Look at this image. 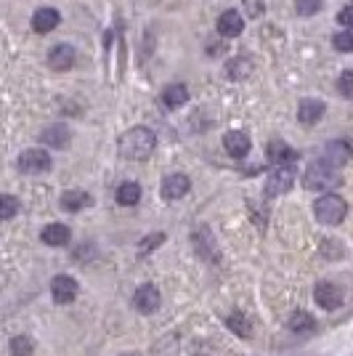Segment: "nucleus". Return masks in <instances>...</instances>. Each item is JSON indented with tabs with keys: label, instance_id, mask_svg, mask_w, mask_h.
<instances>
[{
	"label": "nucleus",
	"instance_id": "1",
	"mask_svg": "<svg viewBox=\"0 0 353 356\" xmlns=\"http://www.w3.org/2000/svg\"><path fill=\"white\" fill-rule=\"evenodd\" d=\"M154 147H157V136H154V131L144 128V125L125 131L117 141V149L125 160H146L154 152Z\"/></svg>",
	"mask_w": 353,
	"mask_h": 356
},
{
	"label": "nucleus",
	"instance_id": "2",
	"mask_svg": "<svg viewBox=\"0 0 353 356\" xmlns=\"http://www.w3.org/2000/svg\"><path fill=\"white\" fill-rule=\"evenodd\" d=\"M314 213H316V221H319V223L335 226V223H343L345 216H348V203H345L340 194H324V197H319L316 205H314Z\"/></svg>",
	"mask_w": 353,
	"mask_h": 356
},
{
	"label": "nucleus",
	"instance_id": "3",
	"mask_svg": "<svg viewBox=\"0 0 353 356\" xmlns=\"http://www.w3.org/2000/svg\"><path fill=\"white\" fill-rule=\"evenodd\" d=\"M340 184V176L332 165H327L324 160L314 162L311 168L305 170V187L314 191H324V189H335Z\"/></svg>",
	"mask_w": 353,
	"mask_h": 356
},
{
	"label": "nucleus",
	"instance_id": "4",
	"mask_svg": "<svg viewBox=\"0 0 353 356\" xmlns=\"http://www.w3.org/2000/svg\"><path fill=\"white\" fill-rule=\"evenodd\" d=\"M292 184H295V170L289 168V165H279L276 170H271L269 173L263 191H266V197H279V194L289 191Z\"/></svg>",
	"mask_w": 353,
	"mask_h": 356
},
{
	"label": "nucleus",
	"instance_id": "5",
	"mask_svg": "<svg viewBox=\"0 0 353 356\" xmlns=\"http://www.w3.org/2000/svg\"><path fill=\"white\" fill-rule=\"evenodd\" d=\"M19 170L30 173V176L46 173V170H50V154L46 149H27V152L19 154Z\"/></svg>",
	"mask_w": 353,
	"mask_h": 356
},
{
	"label": "nucleus",
	"instance_id": "6",
	"mask_svg": "<svg viewBox=\"0 0 353 356\" xmlns=\"http://www.w3.org/2000/svg\"><path fill=\"white\" fill-rule=\"evenodd\" d=\"M314 301H316V306H321L324 311H335V308L343 306V290H340V285H335V282H319V285L314 288Z\"/></svg>",
	"mask_w": 353,
	"mask_h": 356
},
{
	"label": "nucleus",
	"instance_id": "7",
	"mask_svg": "<svg viewBox=\"0 0 353 356\" xmlns=\"http://www.w3.org/2000/svg\"><path fill=\"white\" fill-rule=\"evenodd\" d=\"M50 295H53V301L61 306H67L75 301V295H77V282L69 277V274H59V277H53V282H50Z\"/></svg>",
	"mask_w": 353,
	"mask_h": 356
},
{
	"label": "nucleus",
	"instance_id": "8",
	"mask_svg": "<svg viewBox=\"0 0 353 356\" xmlns=\"http://www.w3.org/2000/svg\"><path fill=\"white\" fill-rule=\"evenodd\" d=\"M75 59H77V51H75L69 43H56L48 51V64L50 69H56V72H67V69L75 64Z\"/></svg>",
	"mask_w": 353,
	"mask_h": 356
},
{
	"label": "nucleus",
	"instance_id": "9",
	"mask_svg": "<svg viewBox=\"0 0 353 356\" xmlns=\"http://www.w3.org/2000/svg\"><path fill=\"white\" fill-rule=\"evenodd\" d=\"M353 157V149L348 141H330L327 147H324V162L327 165H332V168H343L348 160Z\"/></svg>",
	"mask_w": 353,
	"mask_h": 356
},
{
	"label": "nucleus",
	"instance_id": "10",
	"mask_svg": "<svg viewBox=\"0 0 353 356\" xmlns=\"http://www.w3.org/2000/svg\"><path fill=\"white\" fill-rule=\"evenodd\" d=\"M133 306L135 311H141V314L157 311V306H160V290H157V285H141V288L135 290Z\"/></svg>",
	"mask_w": 353,
	"mask_h": 356
},
{
	"label": "nucleus",
	"instance_id": "11",
	"mask_svg": "<svg viewBox=\"0 0 353 356\" xmlns=\"http://www.w3.org/2000/svg\"><path fill=\"white\" fill-rule=\"evenodd\" d=\"M189 189H191V181L186 178L184 173H173V176H168L165 181H162V187H160V191H162V197L165 200H181L184 194H189Z\"/></svg>",
	"mask_w": 353,
	"mask_h": 356
},
{
	"label": "nucleus",
	"instance_id": "12",
	"mask_svg": "<svg viewBox=\"0 0 353 356\" xmlns=\"http://www.w3.org/2000/svg\"><path fill=\"white\" fill-rule=\"evenodd\" d=\"M59 21H61V17H59L56 8H37L32 14V30L37 35H46L50 32V30H56Z\"/></svg>",
	"mask_w": 353,
	"mask_h": 356
},
{
	"label": "nucleus",
	"instance_id": "13",
	"mask_svg": "<svg viewBox=\"0 0 353 356\" xmlns=\"http://www.w3.org/2000/svg\"><path fill=\"white\" fill-rule=\"evenodd\" d=\"M43 144H48L50 149H67L69 141H72V133H69L67 125H48L46 131H43Z\"/></svg>",
	"mask_w": 353,
	"mask_h": 356
},
{
	"label": "nucleus",
	"instance_id": "14",
	"mask_svg": "<svg viewBox=\"0 0 353 356\" xmlns=\"http://www.w3.org/2000/svg\"><path fill=\"white\" fill-rule=\"evenodd\" d=\"M223 147H226V152L231 154V157L242 160V157H247V152H250V136L242 133V131H231V133L223 136Z\"/></svg>",
	"mask_w": 353,
	"mask_h": 356
},
{
	"label": "nucleus",
	"instance_id": "15",
	"mask_svg": "<svg viewBox=\"0 0 353 356\" xmlns=\"http://www.w3.org/2000/svg\"><path fill=\"white\" fill-rule=\"evenodd\" d=\"M40 239L48 245V247H64L72 239V232H69L64 223H48L43 232H40Z\"/></svg>",
	"mask_w": 353,
	"mask_h": 356
},
{
	"label": "nucleus",
	"instance_id": "16",
	"mask_svg": "<svg viewBox=\"0 0 353 356\" xmlns=\"http://www.w3.org/2000/svg\"><path fill=\"white\" fill-rule=\"evenodd\" d=\"M242 30H245V21H242V14L234 8L223 11L218 17V32L223 37H236V35H242Z\"/></svg>",
	"mask_w": 353,
	"mask_h": 356
},
{
	"label": "nucleus",
	"instance_id": "17",
	"mask_svg": "<svg viewBox=\"0 0 353 356\" xmlns=\"http://www.w3.org/2000/svg\"><path fill=\"white\" fill-rule=\"evenodd\" d=\"M324 102H319V99H305V102H300V106H298V120H300L303 125H316L321 118H324Z\"/></svg>",
	"mask_w": 353,
	"mask_h": 356
},
{
	"label": "nucleus",
	"instance_id": "18",
	"mask_svg": "<svg viewBox=\"0 0 353 356\" xmlns=\"http://www.w3.org/2000/svg\"><path fill=\"white\" fill-rule=\"evenodd\" d=\"M266 157H269L271 162H276V165H289V162L298 160V152L289 149L282 141H271L269 147H266Z\"/></svg>",
	"mask_w": 353,
	"mask_h": 356
},
{
	"label": "nucleus",
	"instance_id": "19",
	"mask_svg": "<svg viewBox=\"0 0 353 356\" xmlns=\"http://www.w3.org/2000/svg\"><path fill=\"white\" fill-rule=\"evenodd\" d=\"M90 205V194L88 191H80V189H69L61 194V207L69 210V213H77V210H83Z\"/></svg>",
	"mask_w": 353,
	"mask_h": 356
},
{
	"label": "nucleus",
	"instance_id": "20",
	"mask_svg": "<svg viewBox=\"0 0 353 356\" xmlns=\"http://www.w3.org/2000/svg\"><path fill=\"white\" fill-rule=\"evenodd\" d=\"M186 99H189V91H186V85H181V83H173L162 91V102H165V106H170V109L184 106Z\"/></svg>",
	"mask_w": 353,
	"mask_h": 356
},
{
	"label": "nucleus",
	"instance_id": "21",
	"mask_svg": "<svg viewBox=\"0 0 353 356\" xmlns=\"http://www.w3.org/2000/svg\"><path fill=\"white\" fill-rule=\"evenodd\" d=\"M117 203L125 205V207H131V205H135L138 200H141V187L138 184H133V181H125V184H120L117 187Z\"/></svg>",
	"mask_w": 353,
	"mask_h": 356
},
{
	"label": "nucleus",
	"instance_id": "22",
	"mask_svg": "<svg viewBox=\"0 0 353 356\" xmlns=\"http://www.w3.org/2000/svg\"><path fill=\"white\" fill-rule=\"evenodd\" d=\"M8 351H11V356H32L35 343L27 335H17V338H11V343H8Z\"/></svg>",
	"mask_w": 353,
	"mask_h": 356
},
{
	"label": "nucleus",
	"instance_id": "23",
	"mask_svg": "<svg viewBox=\"0 0 353 356\" xmlns=\"http://www.w3.org/2000/svg\"><path fill=\"white\" fill-rule=\"evenodd\" d=\"M314 317L311 314H305V311H295L292 317H289V330L292 332H308V330H314Z\"/></svg>",
	"mask_w": 353,
	"mask_h": 356
},
{
	"label": "nucleus",
	"instance_id": "24",
	"mask_svg": "<svg viewBox=\"0 0 353 356\" xmlns=\"http://www.w3.org/2000/svg\"><path fill=\"white\" fill-rule=\"evenodd\" d=\"M226 327H231V332H236L239 338H250V322H247V317L245 314H231L229 319H226Z\"/></svg>",
	"mask_w": 353,
	"mask_h": 356
},
{
	"label": "nucleus",
	"instance_id": "25",
	"mask_svg": "<svg viewBox=\"0 0 353 356\" xmlns=\"http://www.w3.org/2000/svg\"><path fill=\"white\" fill-rule=\"evenodd\" d=\"M17 213H19L17 197H11V194H0V221L14 218Z\"/></svg>",
	"mask_w": 353,
	"mask_h": 356
},
{
	"label": "nucleus",
	"instance_id": "26",
	"mask_svg": "<svg viewBox=\"0 0 353 356\" xmlns=\"http://www.w3.org/2000/svg\"><path fill=\"white\" fill-rule=\"evenodd\" d=\"M250 69L252 67H250V62H247V59H234L226 72H229V77H231V80H242V77H247V75H250Z\"/></svg>",
	"mask_w": 353,
	"mask_h": 356
},
{
	"label": "nucleus",
	"instance_id": "27",
	"mask_svg": "<svg viewBox=\"0 0 353 356\" xmlns=\"http://www.w3.org/2000/svg\"><path fill=\"white\" fill-rule=\"evenodd\" d=\"M332 46H335L340 53H351L353 51V30L337 32L335 37H332Z\"/></svg>",
	"mask_w": 353,
	"mask_h": 356
},
{
	"label": "nucleus",
	"instance_id": "28",
	"mask_svg": "<svg viewBox=\"0 0 353 356\" xmlns=\"http://www.w3.org/2000/svg\"><path fill=\"white\" fill-rule=\"evenodd\" d=\"M337 91L345 96V99H353V69H345L337 80Z\"/></svg>",
	"mask_w": 353,
	"mask_h": 356
},
{
	"label": "nucleus",
	"instance_id": "29",
	"mask_svg": "<svg viewBox=\"0 0 353 356\" xmlns=\"http://www.w3.org/2000/svg\"><path fill=\"white\" fill-rule=\"evenodd\" d=\"M321 0H298V14L300 17H311V14H319Z\"/></svg>",
	"mask_w": 353,
	"mask_h": 356
},
{
	"label": "nucleus",
	"instance_id": "30",
	"mask_svg": "<svg viewBox=\"0 0 353 356\" xmlns=\"http://www.w3.org/2000/svg\"><path fill=\"white\" fill-rule=\"evenodd\" d=\"M162 242H165V234H149V237L144 239V245L138 247V253H141V255L151 253V250H154V247H160Z\"/></svg>",
	"mask_w": 353,
	"mask_h": 356
},
{
	"label": "nucleus",
	"instance_id": "31",
	"mask_svg": "<svg viewBox=\"0 0 353 356\" xmlns=\"http://www.w3.org/2000/svg\"><path fill=\"white\" fill-rule=\"evenodd\" d=\"M242 3H245V11H247V17L250 19L260 17V14H263V8H266V6H263V0H242Z\"/></svg>",
	"mask_w": 353,
	"mask_h": 356
},
{
	"label": "nucleus",
	"instance_id": "32",
	"mask_svg": "<svg viewBox=\"0 0 353 356\" xmlns=\"http://www.w3.org/2000/svg\"><path fill=\"white\" fill-rule=\"evenodd\" d=\"M337 21H340L343 27L353 30V3H351V6H345V8H340V14H337Z\"/></svg>",
	"mask_w": 353,
	"mask_h": 356
},
{
	"label": "nucleus",
	"instance_id": "33",
	"mask_svg": "<svg viewBox=\"0 0 353 356\" xmlns=\"http://www.w3.org/2000/svg\"><path fill=\"white\" fill-rule=\"evenodd\" d=\"M321 250H324V255H340V253H343V250L337 247V239H324Z\"/></svg>",
	"mask_w": 353,
	"mask_h": 356
}]
</instances>
